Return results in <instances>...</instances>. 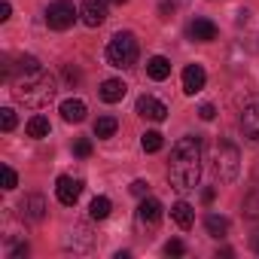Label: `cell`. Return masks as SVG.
<instances>
[{
    "instance_id": "cell-1",
    "label": "cell",
    "mask_w": 259,
    "mask_h": 259,
    "mask_svg": "<svg viewBox=\"0 0 259 259\" xmlns=\"http://www.w3.org/2000/svg\"><path fill=\"white\" fill-rule=\"evenodd\" d=\"M168 177H171L174 189H180V192H189L198 186V177H201V141L198 138H180L174 144Z\"/></svg>"
},
{
    "instance_id": "cell-2",
    "label": "cell",
    "mask_w": 259,
    "mask_h": 259,
    "mask_svg": "<svg viewBox=\"0 0 259 259\" xmlns=\"http://www.w3.org/2000/svg\"><path fill=\"white\" fill-rule=\"evenodd\" d=\"M16 98L28 107H46L55 98V79L43 70L37 76H22L16 82Z\"/></svg>"
},
{
    "instance_id": "cell-3",
    "label": "cell",
    "mask_w": 259,
    "mask_h": 259,
    "mask_svg": "<svg viewBox=\"0 0 259 259\" xmlns=\"http://www.w3.org/2000/svg\"><path fill=\"white\" fill-rule=\"evenodd\" d=\"M138 40H135V34H116L110 43H107V61L113 64V67H135V61H138Z\"/></svg>"
},
{
    "instance_id": "cell-4",
    "label": "cell",
    "mask_w": 259,
    "mask_h": 259,
    "mask_svg": "<svg viewBox=\"0 0 259 259\" xmlns=\"http://www.w3.org/2000/svg\"><path fill=\"white\" fill-rule=\"evenodd\" d=\"M238 168H241V156H238V147L229 144V141H220L217 144V156H213V174L220 183H232L238 177Z\"/></svg>"
},
{
    "instance_id": "cell-5",
    "label": "cell",
    "mask_w": 259,
    "mask_h": 259,
    "mask_svg": "<svg viewBox=\"0 0 259 259\" xmlns=\"http://www.w3.org/2000/svg\"><path fill=\"white\" fill-rule=\"evenodd\" d=\"M76 16L79 13L73 10L70 0H55V4H49V10H46V25L52 31H67L76 22Z\"/></svg>"
},
{
    "instance_id": "cell-6",
    "label": "cell",
    "mask_w": 259,
    "mask_h": 259,
    "mask_svg": "<svg viewBox=\"0 0 259 259\" xmlns=\"http://www.w3.org/2000/svg\"><path fill=\"white\" fill-rule=\"evenodd\" d=\"M138 116H144L150 122H165L168 119V107L159 98H153V95H141L138 98Z\"/></svg>"
},
{
    "instance_id": "cell-7",
    "label": "cell",
    "mask_w": 259,
    "mask_h": 259,
    "mask_svg": "<svg viewBox=\"0 0 259 259\" xmlns=\"http://www.w3.org/2000/svg\"><path fill=\"white\" fill-rule=\"evenodd\" d=\"M79 192H82V183H79V180H73V177H67V174H61V177L55 180V195H58L61 204L73 207V204L79 201Z\"/></svg>"
},
{
    "instance_id": "cell-8",
    "label": "cell",
    "mask_w": 259,
    "mask_h": 259,
    "mask_svg": "<svg viewBox=\"0 0 259 259\" xmlns=\"http://www.w3.org/2000/svg\"><path fill=\"white\" fill-rule=\"evenodd\" d=\"M79 16L89 28H101L104 19H107V0H82Z\"/></svg>"
},
{
    "instance_id": "cell-9",
    "label": "cell",
    "mask_w": 259,
    "mask_h": 259,
    "mask_svg": "<svg viewBox=\"0 0 259 259\" xmlns=\"http://www.w3.org/2000/svg\"><path fill=\"white\" fill-rule=\"evenodd\" d=\"M241 132H244L247 141L259 144V104L244 107V113H241Z\"/></svg>"
},
{
    "instance_id": "cell-10",
    "label": "cell",
    "mask_w": 259,
    "mask_h": 259,
    "mask_svg": "<svg viewBox=\"0 0 259 259\" xmlns=\"http://www.w3.org/2000/svg\"><path fill=\"white\" fill-rule=\"evenodd\" d=\"M204 82H207V73H204L201 64H189V67L183 70V92H186V95H198V92L204 89Z\"/></svg>"
},
{
    "instance_id": "cell-11",
    "label": "cell",
    "mask_w": 259,
    "mask_h": 259,
    "mask_svg": "<svg viewBox=\"0 0 259 259\" xmlns=\"http://www.w3.org/2000/svg\"><path fill=\"white\" fill-rule=\"evenodd\" d=\"M159 220H162V204L156 198H144L141 207H138V223L147 226V229H156Z\"/></svg>"
},
{
    "instance_id": "cell-12",
    "label": "cell",
    "mask_w": 259,
    "mask_h": 259,
    "mask_svg": "<svg viewBox=\"0 0 259 259\" xmlns=\"http://www.w3.org/2000/svg\"><path fill=\"white\" fill-rule=\"evenodd\" d=\"M189 37L198 40V43H210V40H217V25L210 19H195L189 25Z\"/></svg>"
},
{
    "instance_id": "cell-13",
    "label": "cell",
    "mask_w": 259,
    "mask_h": 259,
    "mask_svg": "<svg viewBox=\"0 0 259 259\" xmlns=\"http://www.w3.org/2000/svg\"><path fill=\"white\" fill-rule=\"evenodd\" d=\"M125 92H128V85L122 79H104L101 82V101H107V104H119L125 98Z\"/></svg>"
},
{
    "instance_id": "cell-14",
    "label": "cell",
    "mask_w": 259,
    "mask_h": 259,
    "mask_svg": "<svg viewBox=\"0 0 259 259\" xmlns=\"http://www.w3.org/2000/svg\"><path fill=\"white\" fill-rule=\"evenodd\" d=\"M22 217L40 223V220L46 217V201H43V195H25V201H22Z\"/></svg>"
},
{
    "instance_id": "cell-15",
    "label": "cell",
    "mask_w": 259,
    "mask_h": 259,
    "mask_svg": "<svg viewBox=\"0 0 259 259\" xmlns=\"http://www.w3.org/2000/svg\"><path fill=\"white\" fill-rule=\"evenodd\" d=\"M147 76L156 79V82L168 79V76H171V61H168L165 55H153V58L147 61Z\"/></svg>"
},
{
    "instance_id": "cell-16",
    "label": "cell",
    "mask_w": 259,
    "mask_h": 259,
    "mask_svg": "<svg viewBox=\"0 0 259 259\" xmlns=\"http://www.w3.org/2000/svg\"><path fill=\"white\" fill-rule=\"evenodd\" d=\"M61 119L64 122H82L85 119V104L79 101V98H67V101H61Z\"/></svg>"
},
{
    "instance_id": "cell-17",
    "label": "cell",
    "mask_w": 259,
    "mask_h": 259,
    "mask_svg": "<svg viewBox=\"0 0 259 259\" xmlns=\"http://www.w3.org/2000/svg\"><path fill=\"white\" fill-rule=\"evenodd\" d=\"M171 220L186 232V229H192V223H195V210H192L186 201H177V204L171 207Z\"/></svg>"
},
{
    "instance_id": "cell-18",
    "label": "cell",
    "mask_w": 259,
    "mask_h": 259,
    "mask_svg": "<svg viewBox=\"0 0 259 259\" xmlns=\"http://www.w3.org/2000/svg\"><path fill=\"white\" fill-rule=\"evenodd\" d=\"M204 229H207L210 238H223V235L229 232V220L220 217V213H207V217H204Z\"/></svg>"
},
{
    "instance_id": "cell-19",
    "label": "cell",
    "mask_w": 259,
    "mask_h": 259,
    "mask_svg": "<svg viewBox=\"0 0 259 259\" xmlns=\"http://www.w3.org/2000/svg\"><path fill=\"white\" fill-rule=\"evenodd\" d=\"M28 138H37V141H40V138H49V119H46V116L37 113V116L28 119Z\"/></svg>"
},
{
    "instance_id": "cell-20",
    "label": "cell",
    "mask_w": 259,
    "mask_h": 259,
    "mask_svg": "<svg viewBox=\"0 0 259 259\" xmlns=\"http://www.w3.org/2000/svg\"><path fill=\"white\" fill-rule=\"evenodd\" d=\"M110 210H113V204H110V198H107V195H98V198L89 204V217H92V220H107V217H110Z\"/></svg>"
},
{
    "instance_id": "cell-21",
    "label": "cell",
    "mask_w": 259,
    "mask_h": 259,
    "mask_svg": "<svg viewBox=\"0 0 259 259\" xmlns=\"http://www.w3.org/2000/svg\"><path fill=\"white\" fill-rule=\"evenodd\" d=\"M116 128H119V122H116L113 116H101V119L95 122V138H113Z\"/></svg>"
},
{
    "instance_id": "cell-22",
    "label": "cell",
    "mask_w": 259,
    "mask_h": 259,
    "mask_svg": "<svg viewBox=\"0 0 259 259\" xmlns=\"http://www.w3.org/2000/svg\"><path fill=\"white\" fill-rule=\"evenodd\" d=\"M162 144H165V141H162V135H159V132H147V135L141 138L144 153H159V150H162Z\"/></svg>"
},
{
    "instance_id": "cell-23",
    "label": "cell",
    "mask_w": 259,
    "mask_h": 259,
    "mask_svg": "<svg viewBox=\"0 0 259 259\" xmlns=\"http://www.w3.org/2000/svg\"><path fill=\"white\" fill-rule=\"evenodd\" d=\"M0 128H4V132H13V128H16V110L13 107L0 110Z\"/></svg>"
},
{
    "instance_id": "cell-24",
    "label": "cell",
    "mask_w": 259,
    "mask_h": 259,
    "mask_svg": "<svg viewBox=\"0 0 259 259\" xmlns=\"http://www.w3.org/2000/svg\"><path fill=\"white\" fill-rule=\"evenodd\" d=\"M165 253H168V256H183V253H186V244H183L180 238H171V241L165 244Z\"/></svg>"
},
{
    "instance_id": "cell-25",
    "label": "cell",
    "mask_w": 259,
    "mask_h": 259,
    "mask_svg": "<svg viewBox=\"0 0 259 259\" xmlns=\"http://www.w3.org/2000/svg\"><path fill=\"white\" fill-rule=\"evenodd\" d=\"M73 153H76L79 159H89V156H92V141H85V138H79V141L73 144Z\"/></svg>"
},
{
    "instance_id": "cell-26",
    "label": "cell",
    "mask_w": 259,
    "mask_h": 259,
    "mask_svg": "<svg viewBox=\"0 0 259 259\" xmlns=\"http://www.w3.org/2000/svg\"><path fill=\"white\" fill-rule=\"evenodd\" d=\"M16 186H19L16 171H13V168H4V189H16Z\"/></svg>"
},
{
    "instance_id": "cell-27",
    "label": "cell",
    "mask_w": 259,
    "mask_h": 259,
    "mask_svg": "<svg viewBox=\"0 0 259 259\" xmlns=\"http://www.w3.org/2000/svg\"><path fill=\"white\" fill-rule=\"evenodd\" d=\"M198 116H201L204 122H210V119L217 116V110H213V104H201V107H198Z\"/></svg>"
},
{
    "instance_id": "cell-28",
    "label": "cell",
    "mask_w": 259,
    "mask_h": 259,
    "mask_svg": "<svg viewBox=\"0 0 259 259\" xmlns=\"http://www.w3.org/2000/svg\"><path fill=\"white\" fill-rule=\"evenodd\" d=\"M147 189H150L147 180H135V183H132V192H135V195H147Z\"/></svg>"
},
{
    "instance_id": "cell-29",
    "label": "cell",
    "mask_w": 259,
    "mask_h": 259,
    "mask_svg": "<svg viewBox=\"0 0 259 259\" xmlns=\"http://www.w3.org/2000/svg\"><path fill=\"white\" fill-rule=\"evenodd\" d=\"M213 198H217V189H210V186H207V189L201 192V201H204V204H213Z\"/></svg>"
},
{
    "instance_id": "cell-30",
    "label": "cell",
    "mask_w": 259,
    "mask_h": 259,
    "mask_svg": "<svg viewBox=\"0 0 259 259\" xmlns=\"http://www.w3.org/2000/svg\"><path fill=\"white\" fill-rule=\"evenodd\" d=\"M10 13H13V7L4 0V4H0V22H7V19H10Z\"/></svg>"
},
{
    "instance_id": "cell-31",
    "label": "cell",
    "mask_w": 259,
    "mask_h": 259,
    "mask_svg": "<svg viewBox=\"0 0 259 259\" xmlns=\"http://www.w3.org/2000/svg\"><path fill=\"white\" fill-rule=\"evenodd\" d=\"M174 13V4H171V0H162V16H171Z\"/></svg>"
},
{
    "instance_id": "cell-32",
    "label": "cell",
    "mask_w": 259,
    "mask_h": 259,
    "mask_svg": "<svg viewBox=\"0 0 259 259\" xmlns=\"http://www.w3.org/2000/svg\"><path fill=\"white\" fill-rule=\"evenodd\" d=\"M253 250L259 253V235H253Z\"/></svg>"
},
{
    "instance_id": "cell-33",
    "label": "cell",
    "mask_w": 259,
    "mask_h": 259,
    "mask_svg": "<svg viewBox=\"0 0 259 259\" xmlns=\"http://www.w3.org/2000/svg\"><path fill=\"white\" fill-rule=\"evenodd\" d=\"M107 4H116V7H122V4H128V0H107Z\"/></svg>"
}]
</instances>
